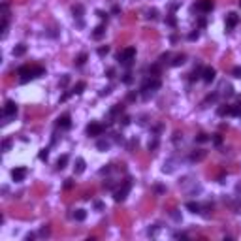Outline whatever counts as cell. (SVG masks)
<instances>
[{
    "label": "cell",
    "instance_id": "cell-59",
    "mask_svg": "<svg viewBox=\"0 0 241 241\" xmlns=\"http://www.w3.org/2000/svg\"><path fill=\"white\" fill-rule=\"evenodd\" d=\"M172 217H173L175 221H181V215H179V213H172Z\"/></svg>",
    "mask_w": 241,
    "mask_h": 241
},
{
    "label": "cell",
    "instance_id": "cell-46",
    "mask_svg": "<svg viewBox=\"0 0 241 241\" xmlns=\"http://www.w3.org/2000/svg\"><path fill=\"white\" fill-rule=\"evenodd\" d=\"M28 70H30V66H21V68L17 70V74H19V76H23V74H27Z\"/></svg>",
    "mask_w": 241,
    "mask_h": 241
},
{
    "label": "cell",
    "instance_id": "cell-54",
    "mask_svg": "<svg viewBox=\"0 0 241 241\" xmlns=\"http://www.w3.org/2000/svg\"><path fill=\"white\" fill-rule=\"evenodd\" d=\"M173 237H183V239H186L188 235H186V234H183V232H177V234H173Z\"/></svg>",
    "mask_w": 241,
    "mask_h": 241
},
{
    "label": "cell",
    "instance_id": "cell-58",
    "mask_svg": "<svg viewBox=\"0 0 241 241\" xmlns=\"http://www.w3.org/2000/svg\"><path fill=\"white\" fill-rule=\"evenodd\" d=\"M155 190H156V192H158V194H162V192H164V190H166V188H164V186H155Z\"/></svg>",
    "mask_w": 241,
    "mask_h": 241
},
{
    "label": "cell",
    "instance_id": "cell-19",
    "mask_svg": "<svg viewBox=\"0 0 241 241\" xmlns=\"http://www.w3.org/2000/svg\"><path fill=\"white\" fill-rule=\"evenodd\" d=\"M25 53H27V45L25 43H19V45L13 47V57H23Z\"/></svg>",
    "mask_w": 241,
    "mask_h": 241
},
{
    "label": "cell",
    "instance_id": "cell-47",
    "mask_svg": "<svg viewBox=\"0 0 241 241\" xmlns=\"http://www.w3.org/2000/svg\"><path fill=\"white\" fill-rule=\"evenodd\" d=\"M72 94H74V92H72V90H68V92H64V94L60 96V102H66V100L70 98V96H72Z\"/></svg>",
    "mask_w": 241,
    "mask_h": 241
},
{
    "label": "cell",
    "instance_id": "cell-36",
    "mask_svg": "<svg viewBox=\"0 0 241 241\" xmlns=\"http://www.w3.org/2000/svg\"><path fill=\"white\" fill-rule=\"evenodd\" d=\"M198 38H200V30H198V28L192 30V32L188 34V40H190V42H194V40H198Z\"/></svg>",
    "mask_w": 241,
    "mask_h": 241
},
{
    "label": "cell",
    "instance_id": "cell-42",
    "mask_svg": "<svg viewBox=\"0 0 241 241\" xmlns=\"http://www.w3.org/2000/svg\"><path fill=\"white\" fill-rule=\"evenodd\" d=\"M96 15H98L102 21H107V17H109V13H106V11H102V10H98V11H96Z\"/></svg>",
    "mask_w": 241,
    "mask_h": 241
},
{
    "label": "cell",
    "instance_id": "cell-20",
    "mask_svg": "<svg viewBox=\"0 0 241 241\" xmlns=\"http://www.w3.org/2000/svg\"><path fill=\"white\" fill-rule=\"evenodd\" d=\"M68 160H70V156H68V155L59 156V160H57V170H64V168H66V164H68Z\"/></svg>",
    "mask_w": 241,
    "mask_h": 241
},
{
    "label": "cell",
    "instance_id": "cell-38",
    "mask_svg": "<svg viewBox=\"0 0 241 241\" xmlns=\"http://www.w3.org/2000/svg\"><path fill=\"white\" fill-rule=\"evenodd\" d=\"M111 138H113V141H115V143H125V138H123V134H113Z\"/></svg>",
    "mask_w": 241,
    "mask_h": 241
},
{
    "label": "cell",
    "instance_id": "cell-37",
    "mask_svg": "<svg viewBox=\"0 0 241 241\" xmlns=\"http://www.w3.org/2000/svg\"><path fill=\"white\" fill-rule=\"evenodd\" d=\"M166 25H170V27H175V25H177L175 17H173V15H168V17H166Z\"/></svg>",
    "mask_w": 241,
    "mask_h": 241
},
{
    "label": "cell",
    "instance_id": "cell-7",
    "mask_svg": "<svg viewBox=\"0 0 241 241\" xmlns=\"http://www.w3.org/2000/svg\"><path fill=\"white\" fill-rule=\"evenodd\" d=\"M57 126L62 128V130H68V128L72 126V117H70V113H62V115L57 119Z\"/></svg>",
    "mask_w": 241,
    "mask_h": 241
},
{
    "label": "cell",
    "instance_id": "cell-22",
    "mask_svg": "<svg viewBox=\"0 0 241 241\" xmlns=\"http://www.w3.org/2000/svg\"><path fill=\"white\" fill-rule=\"evenodd\" d=\"M74 219H76L77 222L85 221V219H87V211H85V209H76V211H74Z\"/></svg>",
    "mask_w": 241,
    "mask_h": 241
},
{
    "label": "cell",
    "instance_id": "cell-50",
    "mask_svg": "<svg viewBox=\"0 0 241 241\" xmlns=\"http://www.w3.org/2000/svg\"><path fill=\"white\" fill-rule=\"evenodd\" d=\"M107 94H111V87H106L100 90V96H107Z\"/></svg>",
    "mask_w": 241,
    "mask_h": 241
},
{
    "label": "cell",
    "instance_id": "cell-11",
    "mask_svg": "<svg viewBox=\"0 0 241 241\" xmlns=\"http://www.w3.org/2000/svg\"><path fill=\"white\" fill-rule=\"evenodd\" d=\"M205 155H207V151H204V149H196V151H192V153H190L188 160H190V162H200V160L205 158Z\"/></svg>",
    "mask_w": 241,
    "mask_h": 241
},
{
    "label": "cell",
    "instance_id": "cell-63",
    "mask_svg": "<svg viewBox=\"0 0 241 241\" xmlns=\"http://www.w3.org/2000/svg\"><path fill=\"white\" fill-rule=\"evenodd\" d=\"M239 6H241V0H239Z\"/></svg>",
    "mask_w": 241,
    "mask_h": 241
},
{
    "label": "cell",
    "instance_id": "cell-1",
    "mask_svg": "<svg viewBox=\"0 0 241 241\" xmlns=\"http://www.w3.org/2000/svg\"><path fill=\"white\" fill-rule=\"evenodd\" d=\"M160 87H162V83H160L158 77L145 79V81H143V85H141V89H139V92H141V96H143V100H149V98H151V96H153Z\"/></svg>",
    "mask_w": 241,
    "mask_h": 241
},
{
    "label": "cell",
    "instance_id": "cell-18",
    "mask_svg": "<svg viewBox=\"0 0 241 241\" xmlns=\"http://www.w3.org/2000/svg\"><path fill=\"white\" fill-rule=\"evenodd\" d=\"M111 147V141L109 139H98V141H96V149H98V151H107Z\"/></svg>",
    "mask_w": 241,
    "mask_h": 241
},
{
    "label": "cell",
    "instance_id": "cell-31",
    "mask_svg": "<svg viewBox=\"0 0 241 241\" xmlns=\"http://www.w3.org/2000/svg\"><path fill=\"white\" fill-rule=\"evenodd\" d=\"M156 149H158V138L155 136V138L149 141V151H156Z\"/></svg>",
    "mask_w": 241,
    "mask_h": 241
},
{
    "label": "cell",
    "instance_id": "cell-29",
    "mask_svg": "<svg viewBox=\"0 0 241 241\" xmlns=\"http://www.w3.org/2000/svg\"><path fill=\"white\" fill-rule=\"evenodd\" d=\"M38 158H40V160H47V158H49V149H47V147L40 149V153H38Z\"/></svg>",
    "mask_w": 241,
    "mask_h": 241
},
{
    "label": "cell",
    "instance_id": "cell-24",
    "mask_svg": "<svg viewBox=\"0 0 241 241\" xmlns=\"http://www.w3.org/2000/svg\"><path fill=\"white\" fill-rule=\"evenodd\" d=\"M87 59H89V57H87V53H81V55H77V57H76L74 64H76V66H83V64L87 62Z\"/></svg>",
    "mask_w": 241,
    "mask_h": 241
},
{
    "label": "cell",
    "instance_id": "cell-61",
    "mask_svg": "<svg viewBox=\"0 0 241 241\" xmlns=\"http://www.w3.org/2000/svg\"><path fill=\"white\" fill-rule=\"evenodd\" d=\"M198 23H200V27H202V28H204V27H205V19H204V17H202V19H200V21H198Z\"/></svg>",
    "mask_w": 241,
    "mask_h": 241
},
{
    "label": "cell",
    "instance_id": "cell-9",
    "mask_svg": "<svg viewBox=\"0 0 241 241\" xmlns=\"http://www.w3.org/2000/svg\"><path fill=\"white\" fill-rule=\"evenodd\" d=\"M215 76H217V72H215V68H211V66H207V68L202 70V79H204L205 83H211V81L215 79Z\"/></svg>",
    "mask_w": 241,
    "mask_h": 241
},
{
    "label": "cell",
    "instance_id": "cell-12",
    "mask_svg": "<svg viewBox=\"0 0 241 241\" xmlns=\"http://www.w3.org/2000/svg\"><path fill=\"white\" fill-rule=\"evenodd\" d=\"M123 113H125V106H123V104H115V106L109 109V113H107V115H109V117H113V119H119Z\"/></svg>",
    "mask_w": 241,
    "mask_h": 241
},
{
    "label": "cell",
    "instance_id": "cell-56",
    "mask_svg": "<svg viewBox=\"0 0 241 241\" xmlns=\"http://www.w3.org/2000/svg\"><path fill=\"white\" fill-rule=\"evenodd\" d=\"M111 13H115V15L120 13V8H119V6H113V8H111Z\"/></svg>",
    "mask_w": 241,
    "mask_h": 241
},
{
    "label": "cell",
    "instance_id": "cell-32",
    "mask_svg": "<svg viewBox=\"0 0 241 241\" xmlns=\"http://www.w3.org/2000/svg\"><path fill=\"white\" fill-rule=\"evenodd\" d=\"M11 143H13V141H11V139H10V138H8V139H4V141H2V151H4V153H6V151H10V149H11Z\"/></svg>",
    "mask_w": 241,
    "mask_h": 241
},
{
    "label": "cell",
    "instance_id": "cell-39",
    "mask_svg": "<svg viewBox=\"0 0 241 241\" xmlns=\"http://www.w3.org/2000/svg\"><path fill=\"white\" fill-rule=\"evenodd\" d=\"M34 74H36V77H42V76L45 74V70H43L42 66H36V68H34Z\"/></svg>",
    "mask_w": 241,
    "mask_h": 241
},
{
    "label": "cell",
    "instance_id": "cell-34",
    "mask_svg": "<svg viewBox=\"0 0 241 241\" xmlns=\"http://www.w3.org/2000/svg\"><path fill=\"white\" fill-rule=\"evenodd\" d=\"M207 139H209V138H207V134H198V136L194 138V141H196V143H205Z\"/></svg>",
    "mask_w": 241,
    "mask_h": 241
},
{
    "label": "cell",
    "instance_id": "cell-30",
    "mask_svg": "<svg viewBox=\"0 0 241 241\" xmlns=\"http://www.w3.org/2000/svg\"><path fill=\"white\" fill-rule=\"evenodd\" d=\"M120 81H123L125 85H130V83L134 81V77H132V74H130V72H126V74H125L123 77H120Z\"/></svg>",
    "mask_w": 241,
    "mask_h": 241
},
{
    "label": "cell",
    "instance_id": "cell-44",
    "mask_svg": "<svg viewBox=\"0 0 241 241\" xmlns=\"http://www.w3.org/2000/svg\"><path fill=\"white\" fill-rule=\"evenodd\" d=\"M158 232V224H155V226H151V228H147V235H155Z\"/></svg>",
    "mask_w": 241,
    "mask_h": 241
},
{
    "label": "cell",
    "instance_id": "cell-62",
    "mask_svg": "<svg viewBox=\"0 0 241 241\" xmlns=\"http://www.w3.org/2000/svg\"><path fill=\"white\" fill-rule=\"evenodd\" d=\"M235 190H237V194H241V183H239V185L235 186Z\"/></svg>",
    "mask_w": 241,
    "mask_h": 241
},
{
    "label": "cell",
    "instance_id": "cell-21",
    "mask_svg": "<svg viewBox=\"0 0 241 241\" xmlns=\"http://www.w3.org/2000/svg\"><path fill=\"white\" fill-rule=\"evenodd\" d=\"M173 168H175V166H173V158H168V160L164 162L162 172H164V173H172V172H173Z\"/></svg>",
    "mask_w": 241,
    "mask_h": 241
},
{
    "label": "cell",
    "instance_id": "cell-27",
    "mask_svg": "<svg viewBox=\"0 0 241 241\" xmlns=\"http://www.w3.org/2000/svg\"><path fill=\"white\" fill-rule=\"evenodd\" d=\"M38 234H40V237H49V234H51V228H49V224H45V226H42Z\"/></svg>",
    "mask_w": 241,
    "mask_h": 241
},
{
    "label": "cell",
    "instance_id": "cell-25",
    "mask_svg": "<svg viewBox=\"0 0 241 241\" xmlns=\"http://www.w3.org/2000/svg\"><path fill=\"white\" fill-rule=\"evenodd\" d=\"M185 60H186V55H177L173 60H172V66H181V64H185Z\"/></svg>",
    "mask_w": 241,
    "mask_h": 241
},
{
    "label": "cell",
    "instance_id": "cell-14",
    "mask_svg": "<svg viewBox=\"0 0 241 241\" xmlns=\"http://www.w3.org/2000/svg\"><path fill=\"white\" fill-rule=\"evenodd\" d=\"M85 166H87V164H85V160H83L81 156H79V158H76V166H74V173H76V175H79V173H83V172H85Z\"/></svg>",
    "mask_w": 241,
    "mask_h": 241
},
{
    "label": "cell",
    "instance_id": "cell-13",
    "mask_svg": "<svg viewBox=\"0 0 241 241\" xmlns=\"http://www.w3.org/2000/svg\"><path fill=\"white\" fill-rule=\"evenodd\" d=\"M106 36V25H98L94 30H92V38L94 40H102Z\"/></svg>",
    "mask_w": 241,
    "mask_h": 241
},
{
    "label": "cell",
    "instance_id": "cell-10",
    "mask_svg": "<svg viewBox=\"0 0 241 241\" xmlns=\"http://www.w3.org/2000/svg\"><path fill=\"white\" fill-rule=\"evenodd\" d=\"M237 23H239V17H237V13H228L226 15V30H232L235 25H237Z\"/></svg>",
    "mask_w": 241,
    "mask_h": 241
},
{
    "label": "cell",
    "instance_id": "cell-53",
    "mask_svg": "<svg viewBox=\"0 0 241 241\" xmlns=\"http://www.w3.org/2000/svg\"><path fill=\"white\" fill-rule=\"evenodd\" d=\"M104 186H106V188H113V181H109V179L104 181Z\"/></svg>",
    "mask_w": 241,
    "mask_h": 241
},
{
    "label": "cell",
    "instance_id": "cell-52",
    "mask_svg": "<svg viewBox=\"0 0 241 241\" xmlns=\"http://www.w3.org/2000/svg\"><path fill=\"white\" fill-rule=\"evenodd\" d=\"M72 185H74V181H72V179H66V183H64V188H72Z\"/></svg>",
    "mask_w": 241,
    "mask_h": 241
},
{
    "label": "cell",
    "instance_id": "cell-23",
    "mask_svg": "<svg viewBox=\"0 0 241 241\" xmlns=\"http://www.w3.org/2000/svg\"><path fill=\"white\" fill-rule=\"evenodd\" d=\"M72 11H74V17L81 19V17H83V13H85V8H83L81 4H76L74 8H72Z\"/></svg>",
    "mask_w": 241,
    "mask_h": 241
},
{
    "label": "cell",
    "instance_id": "cell-43",
    "mask_svg": "<svg viewBox=\"0 0 241 241\" xmlns=\"http://www.w3.org/2000/svg\"><path fill=\"white\" fill-rule=\"evenodd\" d=\"M111 170H113V168H111V164H107L106 168H102V170H100V175H107Z\"/></svg>",
    "mask_w": 241,
    "mask_h": 241
},
{
    "label": "cell",
    "instance_id": "cell-26",
    "mask_svg": "<svg viewBox=\"0 0 241 241\" xmlns=\"http://www.w3.org/2000/svg\"><path fill=\"white\" fill-rule=\"evenodd\" d=\"M85 87H87V85H85V81H79L74 89H72V92H74V94H81V92L85 90Z\"/></svg>",
    "mask_w": 241,
    "mask_h": 241
},
{
    "label": "cell",
    "instance_id": "cell-6",
    "mask_svg": "<svg viewBox=\"0 0 241 241\" xmlns=\"http://www.w3.org/2000/svg\"><path fill=\"white\" fill-rule=\"evenodd\" d=\"M192 10H194V11H202V13H207V11L213 10V0H200L198 4L192 6Z\"/></svg>",
    "mask_w": 241,
    "mask_h": 241
},
{
    "label": "cell",
    "instance_id": "cell-15",
    "mask_svg": "<svg viewBox=\"0 0 241 241\" xmlns=\"http://www.w3.org/2000/svg\"><path fill=\"white\" fill-rule=\"evenodd\" d=\"M36 77V74H34V68H30L28 72H27V74H23L21 77H19V83H23V85H25V83H28V81H32Z\"/></svg>",
    "mask_w": 241,
    "mask_h": 241
},
{
    "label": "cell",
    "instance_id": "cell-48",
    "mask_svg": "<svg viewBox=\"0 0 241 241\" xmlns=\"http://www.w3.org/2000/svg\"><path fill=\"white\" fill-rule=\"evenodd\" d=\"M68 81H70V76L66 74V76H62V79H60V87H66L68 85Z\"/></svg>",
    "mask_w": 241,
    "mask_h": 241
},
{
    "label": "cell",
    "instance_id": "cell-49",
    "mask_svg": "<svg viewBox=\"0 0 241 241\" xmlns=\"http://www.w3.org/2000/svg\"><path fill=\"white\" fill-rule=\"evenodd\" d=\"M106 76H107L109 79H111V77H115V68H107V70H106Z\"/></svg>",
    "mask_w": 241,
    "mask_h": 241
},
{
    "label": "cell",
    "instance_id": "cell-5",
    "mask_svg": "<svg viewBox=\"0 0 241 241\" xmlns=\"http://www.w3.org/2000/svg\"><path fill=\"white\" fill-rule=\"evenodd\" d=\"M104 132H106V126H104V125H100V123H90V125L87 126V136H89V138L102 136Z\"/></svg>",
    "mask_w": 241,
    "mask_h": 241
},
{
    "label": "cell",
    "instance_id": "cell-33",
    "mask_svg": "<svg viewBox=\"0 0 241 241\" xmlns=\"http://www.w3.org/2000/svg\"><path fill=\"white\" fill-rule=\"evenodd\" d=\"M109 53V45H102V47H98V55L100 57H106Z\"/></svg>",
    "mask_w": 241,
    "mask_h": 241
},
{
    "label": "cell",
    "instance_id": "cell-3",
    "mask_svg": "<svg viewBox=\"0 0 241 241\" xmlns=\"http://www.w3.org/2000/svg\"><path fill=\"white\" fill-rule=\"evenodd\" d=\"M130 188H132V179L128 177V179L123 183V186L113 192V200H115V202H125L126 196H128V192H130Z\"/></svg>",
    "mask_w": 241,
    "mask_h": 241
},
{
    "label": "cell",
    "instance_id": "cell-55",
    "mask_svg": "<svg viewBox=\"0 0 241 241\" xmlns=\"http://www.w3.org/2000/svg\"><path fill=\"white\" fill-rule=\"evenodd\" d=\"M168 59H170V53H164V55L160 57V62H166Z\"/></svg>",
    "mask_w": 241,
    "mask_h": 241
},
{
    "label": "cell",
    "instance_id": "cell-8",
    "mask_svg": "<svg viewBox=\"0 0 241 241\" xmlns=\"http://www.w3.org/2000/svg\"><path fill=\"white\" fill-rule=\"evenodd\" d=\"M25 177H27V168H13L11 170V179L15 183H21Z\"/></svg>",
    "mask_w": 241,
    "mask_h": 241
},
{
    "label": "cell",
    "instance_id": "cell-57",
    "mask_svg": "<svg viewBox=\"0 0 241 241\" xmlns=\"http://www.w3.org/2000/svg\"><path fill=\"white\" fill-rule=\"evenodd\" d=\"M136 98H138V92H130L128 94V100H136Z\"/></svg>",
    "mask_w": 241,
    "mask_h": 241
},
{
    "label": "cell",
    "instance_id": "cell-35",
    "mask_svg": "<svg viewBox=\"0 0 241 241\" xmlns=\"http://www.w3.org/2000/svg\"><path fill=\"white\" fill-rule=\"evenodd\" d=\"M211 141L215 143V145H217V147H219V145H221V143H222V136H221V134H215V136L211 138Z\"/></svg>",
    "mask_w": 241,
    "mask_h": 241
},
{
    "label": "cell",
    "instance_id": "cell-40",
    "mask_svg": "<svg viewBox=\"0 0 241 241\" xmlns=\"http://www.w3.org/2000/svg\"><path fill=\"white\" fill-rule=\"evenodd\" d=\"M224 96H234V89H232V85H224Z\"/></svg>",
    "mask_w": 241,
    "mask_h": 241
},
{
    "label": "cell",
    "instance_id": "cell-51",
    "mask_svg": "<svg viewBox=\"0 0 241 241\" xmlns=\"http://www.w3.org/2000/svg\"><path fill=\"white\" fill-rule=\"evenodd\" d=\"M94 209H96V211H102V209H104V204H102V202H94Z\"/></svg>",
    "mask_w": 241,
    "mask_h": 241
},
{
    "label": "cell",
    "instance_id": "cell-2",
    "mask_svg": "<svg viewBox=\"0 0 241 241\" xmlns=\"http://www.w3.org/2000/svg\"><path fill=\"white\" fill-rule=\"evenodd\" d=\"M117 62L119 64H123V66H126V68H130L132 64H134V59H136V47H126L125 51H120V53H117Z\"/></svg>",
    "mask_w": 241,
    "mask_h": 241
},
{
    "label": "cell",
    "instance_id": "cell-28",
    "mask_svg": "<svg viewBox=\"0 0 241 241\" xmlns=\"http://www.w3.org/2000/svg\"><path fill=\"white\" fill-rule=\"evenodd\" d=\"M147 19H151V21H155L156 17H158V10L156 8H151V10H147V15H145Z\"/></svg>",
    "mask_w": 241,
    "mask_h": 241
},
{
    "label": "cell",
    "instance_id": "cell-60",
    "mask_svg": "<svg viewBox=\"0 0 241 241\" xmlns=\"http://www.w3.org/2000/svg\"><path fill=\"white\" fill-rule=\"evenodd\" d=\"M25 239H27V241H32V239H34V234H27V237H25Z\"/></svg>",
    "mask_w": 241,
    "mask_h": 241
},
{
    "label": "cell",
    "instance_id": "cell-41",
    "mask_svg": "<svg viewBox=\"0 0 241 241\" xmlns=\"http://www.w3.org/2000/svg\"><path fill=\"white\" fill-rule=\"evenodd\" d=\"M119 123L123 125V126H128V125H130V117H128V115H125L123 119H119Z\"/></svg>",
    "mask_w": 241,
    "mask_h": 241
},
{
    "label": "cell",
    "instance_id": "cell-45",
    "mask_svg": "<svg viewBox=\"0 0 241 241\" xmlns=\"http://www.w3.org/2000/svg\"><path fill=\"white\" fill-rule=\"evenodd\" d=\"M232 76H234V77H241V66H235V68L232 70Z\"/></svg>",
    "mask_w": 241,
    "mask_h": 241
},
{
    "label": "cell",
    "instance_id": "cell-4",
    "mask_svg": "<svg viewBox=\"0 0 241 241\" xmlns=\"http://www.w3.org/2000/svg\"><path fill=\"white\" fill-rule=\"evenodd\" d=\"M15 115H17V104L13 100H8L6 107H4V120H2V125H8L11 119H15Z\"/></svg>",
    "mask_w": 241,
    "mask_h": 241
},
{
    "label": "cell",
    "instance_id": "cell-16",
    "mask_svg": "<svg viewBox=\"0 0 241 241\" xmlns=\"http://www.w3.org/2000/svg\"><path fill=\"white\" fill-rule=\"evenodd\" d=\"M232 107H234V106H230V104H221L219 107H217V113H219L221 117H224V115H232Z\"/></svg>",
    "mask_w": 241,
    "mask_h": 241
},
{
    "label": "cell",
    "instance_id": "cell-17",
    "mask_svg": "<svg viewBox=\"0 0 241 241\" xmlns=\"http://www.w3.org/2000/svg\"><path fill=\"white\" fill-rule=\"evenodd\" d=\"M185 207H186L190 213H196V215H198V213H202V205H200L198 202H186V204H185Z\"/></svg>",
    "mask_w": 241,
    "mask_h": 241
}]
</instances>
